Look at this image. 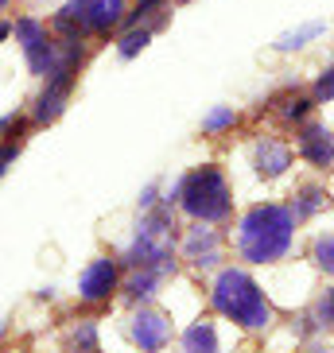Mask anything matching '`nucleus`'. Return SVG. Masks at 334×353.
Segmentation results:
<instances>
[{
    "label": "nucleus",
    "mask_w": 334,
    "mask_h": 353,
    "mask_svg": "<svg viewBox=\"0 0 334 353\" xmlns=\"http://www.w3.org/2000/svg\"><path fill=\"white\" fill-rule=\"evenodd\" d=\"M230 121H233V113H230V109H222V113H214L206 121V128H222V125H230Z\"/></svg>",
    "instance_id": "nucleus-13"
},
{
    "label": "nucleus",
    "mask_w": 334,
    "mask_h": 353,
    "mask_svg": "<svg viewBox=\"0 0 334 353\" xmlns=\"http://www.w3.org/2000/svg\"><path fill=\"white\" fill-rule=\"evenodd\" d=\"M136 342L148 345V350H159L167 342V322L159 314H144V319H136Z\"/></svg>",
    "instance_id": "nucleus-6"
},
{
    "label": "nucleus",
    "mask_w": 334,
    "mask_h": 353,
    "mask_svg": "<svg viewBox=\"0 0 334 353\" xmlns=\"http://www.w3.org/2000/svg\"><path fill=\"white\" fill-rule=\"evenodd\" d=\"M319 32H323V23H311V28H307V32H299V35H284L280 47H284V51H288V47H299V39H307V35H319Z\"/></svg>",
    "instance_id": "nucleus-11"
},
{
    "label": "nucleus",
    "mask_w": 334,
    "mask_h": 353,
    "mask_svg": "<svg viewBox=\"0 0 334 353\" xmlns=\"http://www.w3.org/2000/svg\"><path fill=\"white\" fill-rule=\"evenodd\" d=\"M288 237H292V214L284 206H257L249 218L241 221L237 249L241 256L264 264V260H276L288 249Z\"/></svg>",
    "instance_id": "nucleus-1"
},
{
    "label": "nucleus",
    "mask_w": 334,
    "mask_h": 353,
    "mask_svg": "<svg viewBox=\"0 0 334 353\" xmlns=\"http://www.w3.org/2000/svg\"><path fill=\"white\" fill-rule=\"evenodd\" d=\"M152 4H159V0H140V8H136V12H148Z\"/></svg>",
    "instance_id": "nucleus-15"
},
{
    "label": "nucleus",
    "mask_w": 334,
    "mask_h": 353,
    "mask_svg": "<svg viewBox=\"0 0 334 353\" xmlns=\"http://www.w3.org/2000/svg\"><path fill=\"white\" fill-rule=\"evenodd\" d=\"M121 0H94V32H105L109 23H117Z\"/></svg>",
    "instance_id": "nucleus-8"
},
{
    "label": "nucleus",
    "mask_w": 334,
    "mask_h": 353,
    "mask_svg": "<svg viewBox=\"0 0 334 353\" xmlns=\"http://www.w3.org/2000/svg\"><path fill=\"white\" fill-rule=\"evenodd\" d=\"M299 152L311 159L315 167H334V140L323 132V128H303Z\"/></svg>",
    "instance_id": "nucleus-4"
},
{
    "label": "nucleus",
    "mask_w": 334,
    "mask_h": 353,
    "mask_svg": "<svg viewBox=\"0 0 334 353\" xmlns=\"http://www.w3.org/2000/svg\"><path fill=\"white\" fill-rule=\"evenodd\" d=\"M315 94H319V97H334V70L326 74L323 82H319V90H315Z\"/></svg>",
    "instance_id": "nucleus-14"
},
{
    "label": "nucleus",
    "mask_w": 334,
    "mask_h": 353,
    "mask_svg": "<svg viewBox=\"0 0 334 353\" xmlns=\"http://www.w3.org/2000/svg\"><path fill=\"white\" fill-rule=\"evenodd\" d=\"M148 43V32H140V35H125V43H121V54H136L140 47Z\"/></svg>",
    "instance_id": "nucleus-12"
},
{
    "label": "nucleus",
    "mask_w": 334,
    "mask_h": 353,
    "mask_svg": "<svg viewBox=\"0 0 334 353\" xmlns=\"http://www.w3.org/2000/svg\"><path fill=\"white\" fill-rule=\"evenodd\" d=\"M214 303H218L222 314H230V319L245 322V326H264L268 322V303H264V295L241 272H226L222 276L218 288H214Z\"/></svg>",
    "instance_id": "nucleus-2"
},
{
    "label": "nucleus",
    "mask_w": 334,
    "mask_h": 353,
    "mask_svg": "<svg viewBox=\"0 0 334 353\" xmlns=\"http://www.w3.org/2000/svg\"><path fill=\"white\" fill-rule=\"evenodd\" d=\"M183 206L187 214L202 221H218L230 214V190H226V179L214 171V167H202L183 183Z\"/></svg>",
    "instance_id": "nucleus-3"
},
{
    "label": "nucleus",
    "mask_w": 334,
    "mask_h": 353,
    "mask_svg": "<svg viewBox=\"0 0 334 353\" xmlns=\"http://www.w3.org/2000/svg\"><path fill=\"white\" fill-rule=\"evenodd\" d=\"M187 345H190V353H214V334L195 326V330L187 334Z\"/></svg>",
    "instance_id": "nucleus-9"
},
{
    "label": "nucleus",
    "mask_w": 334,
    "mask_h": 353,
    "mask_svg": "<svg viewBox=\"0 0 334 353\" xmlns=\"http://www.w3.org/2000/svg\"><path fill=\"white\" fill-rule=\"evenodd\" d=\"M315 256H319V264H323V268L334 272V237H323V241H319V245H315Z\"/></svg>",
    "instance_id": "nucleus-10"
},
{
    "label": "nucleus",
    "mask_w": 334,
    "mask_h": 353,
    "mask_svg": "<svg viewBox=\"0 0 334 353\" xmlns=\"http://www.w3.org/2000/svg\"><path fill=\"white\" fill-rule=\"evenodd\" d=\"M109 288H113V264H109V260L90 264L86 276H82V295L86 299H101V295H109Z\"/></svg>",
    "instance_id": "nucleus-5"
},
{
    "label": "nucleus",
    "mask_w": 334,
    "mask_h": 353,
    "mask_svg": "<svg viewBox=\"0 0 334 353\" xmlns=\"http://www.w3.org/2000/svg\"><path fill=\"white\" fill-rule=\"evenodd\" d=\"M288 148L284 144H261V152H257V163H261V175H280L284 167H288Z\"/></svg>",
    "instance_id": "nucleus-7"
}]
</instances>
